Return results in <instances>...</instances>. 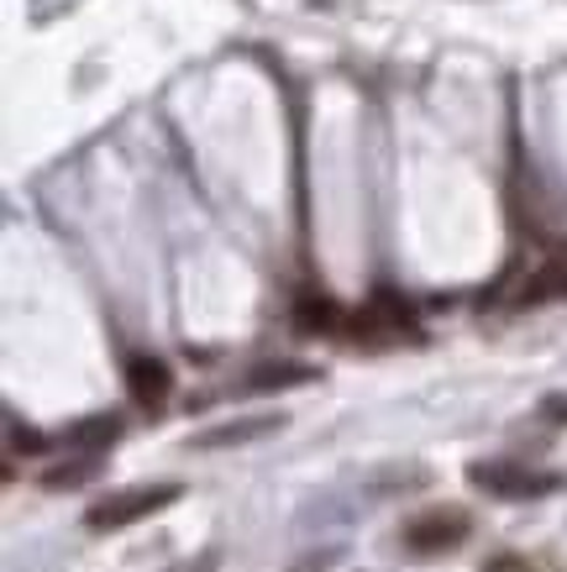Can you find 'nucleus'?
Returning <instances> with one entry per match:
<instances>
[{"label": "nucleus", "instance_id": "obj_1", "mask_svg": "<svg viewBox=\"0 0 567 572\" xmlns=\"http://www.w3.org/2000/svg\"><path fill=\"white\" fill-rule=\"evenodd\" d=\"M185 500V483H137V489H116V494H105V500H94L85 509V525L90 530H121V525L132 520H147V515H158L168 504Z\"/></svg>", "mask_w": 567, "mask_h": 572}, {"label": "nucleus", "instance_id": "obj_2", "mask_svg": "<svg viewBox=\"0 0 567 572\" xmlns=\"http://www.w3.org/2000/svg\"><path fill=\"white\" fill-rule=\"evenodd\" d=\"M472 489L494 494V500H546L563 489L557 473H536V468H520V462H472L468 468Z\"/></svg>", "mask_w": 567, "mask_h": 572}, {"label": "nucleus", "instance_id": "obj_3", "mask_svg": "<svg viewBox=\"0 0 567 572\" xmlns=\"http://www.w3.org/2000/svg\"><path fill=\"white\" fill-rule=\"evenodd\" d=\"M468 509H457V504H447V509H425V515H415V520L404 525V547L421 551V557H436V551H452L468 541Z\"/></svg>", "mask_w": 567, "mask_h": 572}, {"label": "nucleus", "instance_id": "obj_4", "mask_svg": "<svg viewBox=\"0 0 567 572\" xmlns=\"http://www.w3.org/2000/svg\"><path fill=\"white\" fill-rule=\"evenodd\" d=\"M289 426V415L284 410H263V415H236L226 426H211L200 430V436H189V447H200V452H221V447H247V441H263V436H274V430Z\"/></svg>", "mask_w": 567, "mask_h": 572}, {"label": "nucleus", "instance_id": "obj_5", "mask_svg": "<svg viewBox=\"0 0 567 572\" xmlns=\"http://www.w3.org/2000/svg\"><path fill=\"white\" fill-rule=\"evenodd\" d=\"M126 394L142 410H158L174 394V368L164 358H153V352H137V358L126 362Z\"/></svg>", "mask_w": 567, "mask_h": 572}, {"label": "nucleus", "instance_id": "obj_6", "mask_svg": "<svg viewBox=\"0 0 567 572\" xmlns=\"http://www.w3.org/2000/svg\"><path fill=\"white\" fill-rule=\"evenodd\" d=\"M321 379V368H310V362H258L247 379H242V389H253V394H274V389H294V383H315Z\"/></svg>", "mask_w": 567, "mask_h": 572}, {"label": "nucleus", "instance_id": "obj_7", "mask_svg": "<svg viewBox=\"0 0 567 572\" xmlns=\"http://www.w3.org/2000/svg\"><path fill=\"white\" fill-rule=\"evenodd\" d=\"M116 436H121V415H90V420L69 426V447H79V452H105V447H116Z\"/></svg>", "mask_w": 567, "mask_h": 572}, {"label": "nucleus", "instance_id": "obj_8", "mask_svg": "<svg viewBox=\"0 0 567 572\" xmlns=\"http://www.w3.org/2000/svg\"><path fill=\"white\" fill-rule=\"evenodd\" d=\"M294 326H300V332H336V326H342V311H336V305H331L326 294H305V300H294Z\"/></svg>", "mask_w": 567, "mask_h": 572}, {"label": "nucleus", "instance_id": "obj_9", "mask_svg": "<svg viewBox=\"0 0 567 572\" xmlns=\"http://www.w3.org/2000/svg\"><path fill=\"white\" fill-rule=\"evenodd\" d=\"M94 473H100V462H94V457H74V462H58V468H47V473H43V489H47V494H69V489H79V483H90Z\"/></svg>", "mask_w": 567, "mask_h": 572}, {"label": "nucleus", "instance_id": "obj_10", "mask_svg": "<svg viewBox=\"0 0 567 572\" xmlns=\"http://www.w3.org/2000/svg\"><path fill=\"white\" fill-rule=\"evenodd\" d=\"M557 289H567V268H563V262L542 268V273L525 284V294H520V300H546V294H557Z\"/></svg>", "mask_w": 567, "mask_h": 572}, {"label": "nucleus", "instance_id": "obj_11", "mask_svg": "<svg viewBox=\"0 0 567 572\" xmlns=\"http://www.w3.org/2000/svg\"><path fill=\"white\" fill-rule=\"evenodd\" d=\"M11 452H26V457L47 452V436H43V430H26V426H16V420H11Z\"/></svg>", "mask_w": 567, "mask_h": 572}, {"label": "nucleus", "instance_id": "obj_12", "mask_svg": "<svg viewBox=\"0 0 567 572\" xmlns=\"http://www.w3.org/2000/svg\"><path fill=\"white\" fill-rule=\"evenodd\" d=\"M483 572H531V562H525V557H515V551H499V557H489V562H483Z\"/></svg>", "mask_w": 567, "mask_h": 572}, {"label": "nucleus", "instance_id": "obj_13", "mask_svg": "<svg viewBox=\"0 0 567 572\" xmlns=\"http://www.w3.org/2000/svg\"><path fill=\"white\" fill-rule=\"evenodd\" d=\"M221 568V557L215 551H200V557H185V562H174L168 572H215Z\"/></svg>", "mask_w": 567, "mask_h": 572}, {"label": "nucleus", "instance_id": "obj_14", "mask_svg": "<svg viewBox=\"0 0 567 572\" xmlns=\"http://www.w3.org/2000/svg\"><path fill=\"white\" fill-rule=\"evenodd\" d=\"M546 415H557V420H567V400H546Z\"/></svg>", "mask_w": 567, "mask_h": 572}]
</instances>
